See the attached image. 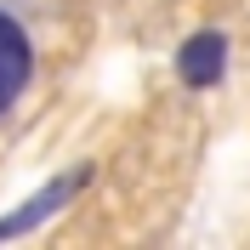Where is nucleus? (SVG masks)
<instances>
[{
    "instance_id": "2",
    "label": "nucleus",
    "mask_w": 250,
    "mask_h": 250,
    "mask_svg": "<svg viewBox=\"0 0 250 250\" xmlns=\"http://www.w3.org/2000/svg\"><path fill=\"white\" fill-rule=\"evenodd\" d=\"M176 74L188 80V85H216L222 74H228V40H222L216 29H199V34H188L182 51H176Z\"/></svg>"
},
{
    "instance_id": "1",
    "label": "nucleus",
    "mask_w": 250,
    "mask_h": 250,
    "mask_svg": "<svg viewBox=\"0 0 250 250\" xmlns=\"http://www.w3.org/2000/svg\"><path fill=\"white\" fill-rule=\"evenodd\" d=\"M29 74H34V46H29V34H23V23H17L12 12H0V114L23 97Z\"/></svg>"
}]
</instances>
